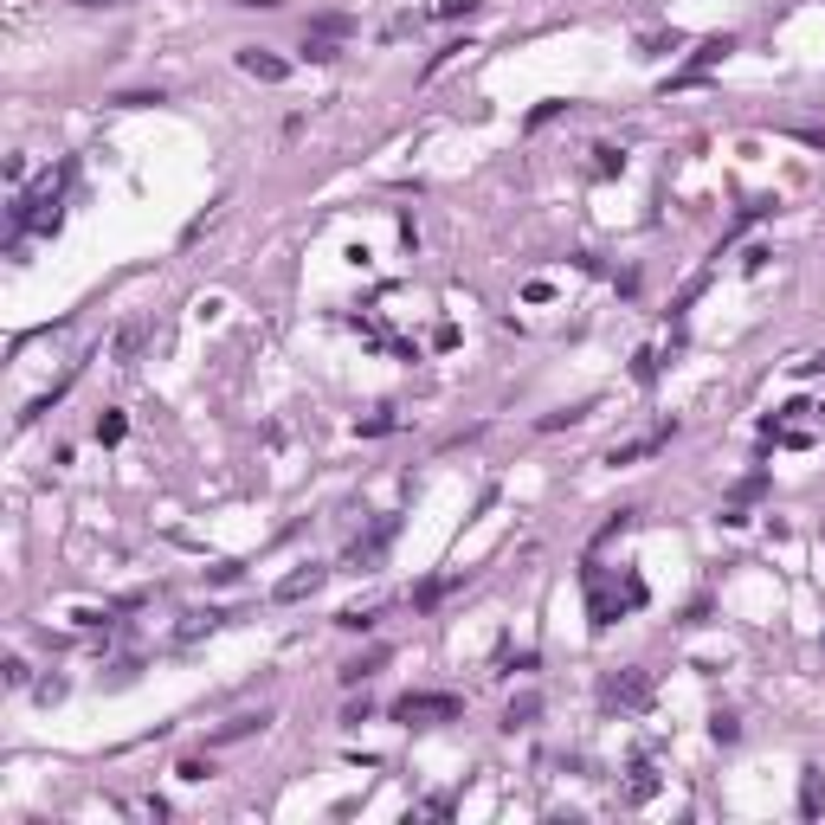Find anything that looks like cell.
Returning <instances> with one entry per match:
<instances>
[{
	"mask_svg": "<svg viewBox=\"0 0 825 825\" xmlns=\"http://www.w3.org/2000/svg\"><path fill=\"white\" fill-rule=\"evenodd\" d=\"M71 175H78V162H58V175H45L33 194L14 200V239L20 233H58V200H65Z\"/></svg>",
	"mask_w": 825,
	"mask_h": 825,
	"instance_id": "obj_1",
	"label": "cell"
},
{
	"mask_svg": "<svg viewBox=\"0 0 825 825\" xmlns=\"http://www.w3.org/2000/svg\"><path fill=\"white\" fill-rule=\"evenodd\" d=\"M639 599H645V580H632V574H626V587H613V580H607V568H587V613H593V626H599V632H607L613 619H626V613L639 607Z\"/></svg>",
	"mask_w": 825,
	"mask_h": 825,
	"instance_id": "obj_2",
	"label": "cell"
},
{
	"mask_svg": "<svg viewBox=\"0 0 825 825\" xmlns=\"http://www.w3.org/2000/svg\"><path fill=\"white\" fill-rule=\"evenodd\" d=\"M394 716H400V722H413V729H432V722H458V716H465V703H458L452 690H407V697L394 703Z\"/></svg>",
	"mask_w": 825,
	"mask_h": 825,
	"instance_id": "obj_3",
	"label": "cell"
},
{
	"mask_svg": "<svg viewBox=\"0 0 825 825\" xmlns=\"http://www.w3.org/2000/svg\"><path fill=\"white\" fill-rule=\"evenodd\" d=\"M599 697H607V709H645V703H651V670H639V664L619 670V678H607V690H599Z\"/></svg>",
	"mask_w": 825,
	"mask_h": 825,
	"instance_id": "obj_4",
	"label": "cell"
},
{
	"mask_svg": "<svg viewBox=\"0 0 825 825\" xmlns=\"http://www.w3.org/2000/svg\"><path fill=\"white\" fill-rule=\"evenodd\" d=\"M323 580H329V568H317V561H310V568H297V574H284V580L271 587V599H277V607H297V599H310V593H317Z\"/></svg>",
	"mask_w": 825,
	"mask_h": 825,
	"instance_id": "obj_5",
	"label": "cell"
},
{
	"mask_svg": "<svg viewBox=\"0 0 825 825\" xmlns=\"http://www.w3.org/2000/svg\"><path fill=\"white\" fill-rule=\"evenodd\" d=\"M239 71H246V78H258V85H284V78H290V65H284L277 52H265V45H239Z\"/></svg>",
	"mask_w": 825,
	"mask_h": 825,
	"instance_id": "obj_6",
	"label": "cell"
},
{
	"mask_svg": "<svg viewBox=\"0 0 825 825\" xmlns=\"http://www.w3.org/2000/svg\"><path fill=\"white\" fill-rule=\"evenodd\" d=\"M394 529H400V522L387 516V522H381V529H374L367 542H355V548H348V574H374V561H381V548L394 542Z\"/></svg>",
	"mask_w": 825,
	"mask_h": 825,
	"instance_id": "obj_7",
	"label": "cell"
},
{
	"mask_svg": "<svg viewBox=\"0 0 825 825\" xmlns=\"http://www.w3.org/2000/svg\"><path fill=\"white\" fill-rule=\"evenodd\" d=\"M670 432H678V426H658V432H645V438H632V445H613L607 465H639V458H651L658 445H670Z\"/></svg>",
	"mask_w": 825,
	"mask_h": 825,
	"instance_id": "obj_8",
	"label": "cell"
},
{
	"mask_svg": "<svg viewBox=\"0 0 825 825\" xmlns=\"http://www.w3.org/2000/svg\"><path fill=\"white\" fill-rule=\"evenodd\" d=\"M271 722V709H258V716H233V722H219L213 735H206V748H226V741H246V735H258Z\"/></svg>",
	"mask_w": 825,
	"mask_h": 825,
	"instance_id": "obj_9",
	"label": "cell"
},
{
	"mask_svg": "<svg viewBox=\"0 0 825 825\" xmlns=\"http://www.w3.org/2000/svg\"><path fill=\"white\" fill-rule=\"evenodd\" d=\"M729 52H735V39H729V33H716V39H703V45H697V58H690V71H684V78H678V85H690V78H697V71H709V65H722Z\"/></svg>",
	"mask_w": 825,
	"mask_h": 825,
	"instance_id": "obj_10",
	"label": "cell"
},
{
	"mask_svg": "<svg viewBox=\"0 0 825 825\" xmlns=\"http://www.w3.org/2000/svg\"><path fill=\"white\" fill-rule=\"evenodd\" d=\"M304 65H336L342 58V39H323V33H304V52H297Z\"/></svg>",
	"mask_w": 825,
	"mask_h": 825,
	"instance_id": "obj_11",
	"label": "cell"
},
{
	"mask_svg": "<svg viewBox=\"0 0 825 825\" xmlns=\"http://www.w3.org/2000/svg\"><path fill=\"white\" fill-rule=\"evenodd\" d=\"M142 342H148V329H142V323H129V329L116 336V348H110V361H116V367H136V355H142Z\"/></svg>",
	"mask_w": 825,
	"mask_h": 825,
	"instance_id": "obj_12",
	"label": "cell"
},
{
	"mask_svg": "<svg viewBox=\"0 0 825 825\" xmlns=\"http://www.w3.org/2000/svg\"><path fill=\"white\" fill-rule=\"evenodd\" d=\"M651 793H658V768H651V761H639V768H632V787H626L619 800H626V806H645Z\"/></svg>",
	"mask_w": 825,
	"mask_h": 825,
	"instance_id": "obj_13",
	"label": "cell"
},
{
	"mask_svg": "<svg viewBox=\"0 0 825 825\" xmlns=\"http://www.w3.org/2000/svg\"><path fill=\"white\" fill-rule=\"evenodd\" d=\"M478 7H484V0H432V7H426L419 20H471Z\"/></svg>",
	"mask_w": 825,
	"mask_h": 825,
	"instance_id": "obj_14",
	"label": "cell"
},
{
	"mask_svg": "<svg viewBox=\"0 0 825 825\" xmlns=\"http://www.w3.org/2000/svg\"><path fill=\"white\" fill-rule=\"evenodd\" d=\"M536 716H542V697L529 690V697H516V703H509V716H503V729H529Z\"/></svg>",
	"mask_w": 825,
	"mask_h": 825,
	"instance_id": "obj_15",
	"label": "cell"
},
{
	"mask_svg": "<svg viewBox=\"0 0 825 825\" xmlns=\"http://www.w3.org/2000/svg\"><path fill=\"white\" fill-rule=\"evenodd\" d=\"M304 33H323V39H348V33H355V20H348V14H317V20H310Z\"/></svg>",
	"mask_w": 825,
	"mask_h": 825,
	"instance_id": "obj_16",
	"label": "cell"
},
{
	"mask_svg": "<svg viewBox=\"0 0 825 825\" xmlns=\"http://www.w3.org/2000/svg\"><path fill=\"white\" fill-rule=\"evenodd\" d=\"M387 664V651H367V658H355V664H342V684H361V678H374V670Z\"/></svg>",
	"mask_w": 825,
	"mask_h": 825,
	"instance_id": "obj_17",
	"label": "cell"
},
{
	"mask_svg": "<svg viewBox=\"0 0 825 825\" xmlns=\"http://www.w3.org/2000/svg\"><path fill=\"white\" fill-rule=\"evenodd\" d=\"M374 619H381L374 607H348V613H336V626H342V632H367Z\"/></svg>",
	"mask_w": 825,
	"mask_h": 825,
	"instance_id": "obj_18",
	"label": "cell"
},
{
	"mask_svg": "<svg viewBox=\"0 0 825 825\" xmlns=\"http://www.w3.org/2000/svg\"><path fill=\"white\" fill-rule=\"evenodd\" d=\"M593 156H599V162H593V175H619V168H626V156H619V148H593Z\"/></svg>",
	"mask_w": 825,
	"mask_h": 825,
	"instance_id": "obj_19",
	"label": "cell"
},
{
	"mask_svg": "<svg viewBox=\"0 0 825 825\" xmlns=\"http://www.w3.org/2000/svg\"><path fill=\"white\" fill-rule=\"evenodd\" d=\"M123 432H129V426H123V413H104V419H97V438H104V445H116Z\"/></svg>",
	"mask_w": 825,
	"mask_h": 825,
	"instance_id": "obj_20",
	"label": "cell"
},
{
	"mask_svg": "<svg viewBox=\"0 0 825 825\" xmlns=\"http://www.w3.org/2000/svg\"><path fill=\"white\" fill-rule=\"evenodd\" d=\"M709 735H716V741H735L741 722H735V716H709Z\"/></svg>",
	"mask_w": 825,
	"mask_h": 825,
	"instance_id": "obj_21",
	"label": "cell"
},
{
	"mask_svg": "<svg viewBox=\"0 0 825 825\" xmlns=\"http://www.w3.org/2000/svg\"><path fill=\"white\" fill-rule=\"evenodd\" d=\"M819 800H825V793H819V774H806V787H800V812H819Z\"/></svg>",
	"mask_w": 825,
	"mask_h": 825,
	"instance_id": "obj_22",
	"label": "cell"
},
{
	"mask_svg": "<svg viewBox=\"0 0 825 825\" xmlns=\"http://www.w3.org/2000/svg\"><path fill=\"white\" fill-rule=\"evenodd\" d=\"M175 774H181V780H206V774H213V761H200V755H194V761H181Z\"/></svg>",
	"mask_w": 825,
	"mask_h": 825,
	"instance_id": "obj_23",
	"label": "cell"
},
{
	"mask_svg": "<svg viewBox=\"0 0 825 825\" xmlns=\"http://www.w3.org/2000/svg\"><path fill=\"white\" fill-rule=\"evenodd\" d=\"M394 426H400L394 413H374V419H361V432H367V438H374V432H394Z\"/></svg>",
	"mask_w": 825,
	"mask_h": 825,
	"instance_id": "obj_24",
	"label": "cell"
},
{
	"mask_svg": "<svg viewBox=\"0 0 825 825\" xmlns=\"http://www.w3.org/2000/svg\"><path fill=\"white\" fill-rule=\"evenodd\" d=\"M71 7H129V0H71Z\"/></svg>",
	"mask_w": 825,
	"mask_h": 825,
	"instance_id": "obj_25",
	"label": "cell"
},
{
	"mask_svg": "<svg viewBox=\"0 0 825 825\" xmlns=\"http://www.w3.org/2000/svg\"><path fill=\"white\" fill-rule=\"evenodd\" d=\"M239 7H284V0H239Z\"/></svg>",
	"mask_w": 825,
	"mask_h": 825,
	"instance_id": "obj_26",
	"label": "cell"
}]
</instances>
